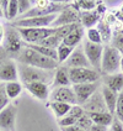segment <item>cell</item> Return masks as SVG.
I'll use <instances>...</instances> for the list:
<instances>
[{"instance_id":"cell-1","label":"cell","mask_w":123,"mask_h":131,"mask_svg":"<svg viewBox=\"0 0 123 131\" xmlns=\"http://www.w3.org/2000/svg\"><path fill=\"white\" fill-rule=\"evenodd\" d=\"M21 64H27L31 67H35L38 69H43V71H49V69H56L58 67V62L53 61V59L44 57L42 54H39L35 50L26 47L22 51L21 56L19 57Z\"/></svg>"},{"instance_id":"cell-2","label":"cell","mask_w":123,"mask_h":131,"mask_svg":"<svg viewBox=\"0 0 123 131\" xmlns=\"http://www.w3.org/2000/svg\"><path fill=\"white\" fill-rule=\"evenodd\" d=\"M121 58H122V53L117 47H113V46L103 47L101 58V72L107 75L118 73Z\"/></svg>"},{"instance_id":"cell-3","label":"cell","mask_w":123,"mask_h":131,"mask_svg":"<svg viewBox=\"0 0 123 131\" xmlns=\"http://www.w3.org/2000/svg\"><path fill=\"white\" fill-rule=\"evenodd\" d=\"M35 6L30 10L27 14L21 16V19H27V17H35V16H47V15H53L60 13L64 7L62 3H56V1H48V0H42V1H36L33 3Z\"/></svg>"},{"instance_id":"cell-4","label":"cell","mask_w":123,"mask_h":131,"mask_svg":"<svg viewBox=\"0 0 123 131\" xmlns=\"http://www.w3.org/2000/svg\"><path fill=\"white\" fill-rule=\"evenodd\" d=\"M17 32L20 34L21 40L27 45H37L42 40L56 34V29L53 27H44V29H19Z\"/></svg>"},{"instance_id":"cell-5","label":"cell","mask_w":123,"mask_h":131,"mask_svg":"<svg viewBox=\"0 0 123 131\" xmlns=\"http://www.w3.org/2000/svg\"><path fill=\"white\" fill-rule=\"evenodd\" d=\"M56 17H57V14L20 19V20L14 22V26L17 27V29H44V27H51L53 21L56 20Z\"/></svg>"},{"instance_id":"cell-6","label":"cell","mask_w":123,"mask_h":131,"mask_svg":"<svg viewBox=\"0 0 123 131\" xmlns=\"http://www.w3.org/2000/svg\"><path fill=\"white\" fill-rule=\"evenodd\" d=\"M21 80L25 84L29 83H33V82H42V83H48L51 82V75H48L47 71L43 69H38L35 67H31L27 64H21L20 66V75Z\"/></svg>"},{"instance_id":"cell-7","label":"cell","mask_w":123,"mask_h":131,"mask_svg":"<svg viewBox=\"0 0 123 131\" xmlns=\"http://www.w3.org/2000/svg\"><path fill=\"white\" fill-rule=\"evenodd\" d=\"M68 72L72 84L96 83L100 78L99 72L91 68H69Z\"/></svg>"},{"instance_id":"cell-8","label":"cell","mask_w":123,"mask_h":131,"mask_svg":"<svg viewBox=\"0 0 123 131\" xmlns=\"http://www.w3.org/2000/svg\"><path fill=\"white\" fill-rule=\"evenodd\" d=\"M84 53L86 56L87 61L90 66H92L95 71H101V58H102V52H103V46L102 45H95L86 41L83 46Z\"/></svg>"},{"instance_id":"cell-9","label":"cell","mask_w":123,"mask_h":131,"mask_svg":"<svg viewBox=\"0 0 123 131\" xmlns=\"http://www.w3.org/2000/svg\"><path fill=\"white\" fill-rule=\"evenodd\" d=\"M17 108L9 104L0 111V130L3 131H15Z\"/></svg>"},{"instance_id":"cell-10","label":"cell","mask_w":123,"mask_h":131,"mask_svg":"<svg viewBox=\"0 0 123 131\" xmlns=\"http://www.w3.org/2000/svg\"><path fill=\"white\" fill-rule=\"evenodd\" d=\"M80 20V14L73 7L66 6L64 7L60 13L57 14L56 20L53 21L51 27L53 29H57L60 26H65V25H70V24H76Z\"/></svg>"},{"instance_id":"cell-11","label":"cell","mask_w":123,"mask_h":131,"mask_svg":"<svg viewBox=\"0 0 123 131\" xmlns=\"http://www.w3.org/2000/svg\"><path fill=\"white\" fill-rule=\"evenodd\" d=\"M73 90L76 96L78 104H85V103L96 93L97 84L96 83H85V84H73Z\"/></svg>"},{"instance_id":"cell-12","label":"cell","mask_w":123,"mask_h":131,"mask_svg":"<svg viewBox=\"0 0 123 131\" xmlns=\"http://www.w3.org/2000/svg\"><path fill=\"white\" fill-rule=\"evenodd\" d=\"M52 102L65 103L69 105H76V96L74 94V90L70 87H58L54 88V90L51 94Z\"/></svg>"},{"instance_id":"cell-13","label":"cell","mask_w":123,"mask_h":131,"mask_svg":"<svg viewBox=\"0 0 123 131\" xmlns=\"http://www.w3.org/2000/svg\"><path fill=\"white\" fill-rule=\"evenodd\" d=\"M19 78V68L14 61H6L0 64V82H16Z\"/></svg>"},{"instance_id":"cell-14","label":"cell","mask_w":123,"mask_h":131,"mask_svg":"<svg viewBox=\"0 0 123 131\" xmlns=\"http://www.w3.org/2000/svg\"><path fill=\"white\" fill-rule=\"evenodd\" d=\"M65 63L69 68H90V63L84 53L83 47H75Z\"/></svg>"},{"instance_id":"cell-15","label":"cell","mask_w":123,"mask_h":131,"mask_svg":"<svg viewBox=\"0 0 123 131\" xmlns=\"http://www.w3.org/2000/svg\"><path fill=\"white\" fill-rule=\"evenodd\" d=\"M84 109L86 110L89 114H92V113H105V111H107L106 105H105V103H103L102 94L95 93V94L84 104Z\"/></svg>"},{"instance_id":"cell-16","label":"cell","mask_w":123,"mask_h":131,"mask_svg":"<svg viewBox=\"0 0 123 131\" xmlns=\"http://www.w3.org/2000/svg\"><path fill=\"white\" fill-rule=\"evenodd\" d=\"M26 89H27L36 99H38V100H46V99L49 96L48 84L42 83V82L29 83V84H26Z\"/></svg>"},{"instance_id":"cell-17","label":"cell","mask_w":123,"mask_h":131,"mask_svg":"<svg viewBox=\"0 0 123 131\" xmlns=\"http://www.w3.org/2000/svg\"><path fill=\"white\" fill-rule=\"evenodd\" d=\"M5 38V42H4V47L5 50L10 52H17L21 50V36L19 32H15V31H10L7 35L4 36Z\"/></svg>"},{"instance_id":"cell-18","label":"cell","mask_w":123,"mask_h":131,"mask_svg":"<svg viewBox=\"0 0 123 131\" xmlns=\"http://www.w3.org/2000/svg\"><path fill=\"white\" fill-rule=\"evenodd\" d=\"M102 98H103V103L106 105V109L110 114H115V110H116V104H117V98H118V94L112 92L111 89L103 85L102 87Z\"/></svg>"},{"instance_id":"cell-19","label":"cell","mask_w":123,"mask_h":131,"mask_svg":"<svg viewBox=\"0 0 123 131\" xmlns=\"http://www.w3.org/2000/svg\"><path fill=\"white\" fill-rule=\"evenodd\" d=\"M105 85L108 89H111L112 92L119 94L123 90V74L122 73H115V74L107 75L105 79Z\"/></svg>"},{"instance_id":"cell-20","label":"cell","mask_w":123,"mask_h":131,"mask_svg":"<svg viewBox=\"0 0 123 131\" xmlns=\"http://www.w3.org/2000/svg\"><path fill=\"white\" fill-rule=\"evenodd\" d=\"M83 37H84V27L80 25L79 27H76V29L74 30V31H72L65 38L62 40V45L75 48L76 45H79L80 41L83 40Z\"/></svg>"},{"instance_id":"cell-21","label":"cell","mask_w":123,"mask_h":131,"mask_svg":"<svg viewBox=\"0 0 123 131\" xmlns=\"http://www.w3.org/2000/svg\"><path fill=\"white\" fill-rule=\"evenodd\" d=\"M80 20H81V26H85L87 29H91L100 20V13H99V10L85 11V13L80 14Z\"/></svg>"},{"instance_id":"cell-22","label":"cell","mask_w":123,"mask_h":131,"mask_svg":"<svg viewBox=\"0 0 123 131\" xmlns=\"http://www.w3.org/2000/svg\"><path fill=\"white\" fill-rule=\"evenodd\" d=\"M89 116L91 119L92 124L102 125V126H106V127L111 126L112 121H113V115L110 114L108 111H105V113H92V114H89Z\"/></svg>"},{"instance_id":"cell-23","label":"cell","mask_w":123,"mask_h":131,"mask_svg":"<svg viewBox=\"0 0 123 131\" xmlns=\"http://www.w3.org/2000/svg\"><path fill=\"white\" fill-rule=\"evenodd\" d=\"M69 84H70V79H69L68 68H58L56 74L53 75V85L56 88H58L68 87Z\"/></svg>"},{"instance_id":"cell-24","label":"cell","mask_w":123,"mask_h":131,"mask_svg":"<svg viewBox=\"0 0 123 131\" xmlns=\"http://www.w3.org/2000/svg\"><path fill=\"white\" fill-rule=\"evenodd\" d=\"M48 106L51 108L53 114L58 117V120H59V119L64 117L69 113V110H70V108H72L73 105L65 104V103H59V102H51L48 104Z\"/></svg>"},{"instance_id":"cell-25","label":"cell","mask_w":123,"mask_h":131,"mask_svg":"<svg viewBox=\"0 0 123 131\" xmlns=\"http://www.w3.org/2000/svg\"><path fill=\"white\" fill-rule=\"evenodd\" d=\"M4 87H5V93H6L9 100L16 99L19 95L21 94L22 85H21V83H19L17 80H16V82H9V83H5Z\"/></svg>"},{"instance_id":"cell-26","label":"cell","mask_w":123,"mask_h":131,"mask_svg":"<svg viewBox=\"0 0 123 131\" xmlns=\"http://www.w3.org/2000/svg\"><path fill=\"white\" fill-rule=\"evenodd\" d=\"M80 24L79 22H76V24H70V25H65V26H60V27H57L56 29V34H54V36L60 38V40H63L65 37L68 36L72 31L76 29V27H79Z\"/></svg>"},{"instance_id":"cell-27","label":"cell","mask_w":123,"mask_h":131,"mask_svg":"<svg viewBox=\"0 0 123 131\" xmlns=\"http://www.w3.org/2000/svg\"><path fill=\"white\" fill-rule=\"evenodd\" d=\"M74 48L73 47H68L64 45H60L57 48V56H58V63H64L68 61V58L70 57V54L73 53Z\"/></svg>"},{"instance_id":"cell-28","label":"cell","mask_w":123,"mask_h":131,"mask_svg":"<svg viewBox=\"0 0 123 131\" xmlns=\"http://www.w3.org/2000/svg\"><path fill=\"white\" fill-rule=\"evenodd\" d=\"M86 37L87 41L95 45H102V36L100 34V31L96 29V27H91V29H87L86 31Z\"/></svg>"},{"instance_id":"cell-29","label":"cell","mask_w":123,"mask_h":131,"mask_svg":"<svg viewBox=\"0 0 123 131\" xmlns=\"http://www.w3.org/2000/svg\"><path fill=\"white\" fill-rule=\"evenodd\" d=\"M38 46H43V47H48V48H53V50H57L59 46L62 45V40L56 37L54 35L53 36H49L47 38L42 40L39 43H37Z\"/></svg>"},{"instance_id":"cell-30","label":"cell","mask_w":123,"mask_h":131,"mask_svg":"<svg viewBox=\"0 0 123 131\" xmlns=\"http://www.w3.org/2000/svg\"><path fill=\"white\" fill-rule=\"evenodd\" d=\"M74 4L78 5V6L73 7V9H75V10L83 9L84 13H85V11L95 10V9H96V5H97V3H96V1H92V0H79V1H75Z\"/></svg>"},{"instance_id":"cell-31","label":"cell","mask_w":123,"mask_h":131,"mask_svg":"<svg viewBox=\"0 0 123 131\" xmlns=\"http://www.w3.org/2000/svg\"><path fill=\"white\" fill-rule=\"evenodd\" d=\"M19 15V6H17V0H10L9 1V7H7L6 17L7 20H14Z\"/></svg>"},{"instance_id":"cell-32","label":"cell","mask_w":123,"mask_h":131,"mask_svg":"<svg viewBox=\"0 0 123 131\" xmlns=\"http://www.w3.org/2000/svg\"><path fill=\"white\" fill-rule=\"evenodd\" d=\"M91 125H92V121H91V119L89 116V114H84V115L78 120V123H76L75 126L80 127L81 130H84V131H89L90 127H91Z\"/></svg>"},{"instance_id":"cell-33","label":"cell","mask_w":123,"mask_h":131,"mask_svg":"<svg viewBox=\"0 0 123 131\" xmlns=\"http://www.w3.org/2000/svg\"><path fill=\"white\" fill-rule=\"evenodd\" d=\"M115 114H116V116H117L116 119H118L119 121H122V123H123V90L119 93V94H118Z\"/></svg>"},{"instance_id":"cell-34","label":"cell","mask_w":123,"mask_h":131,"mask_svg":"<svg viewBox=\"0 0 123 131\" xmlns=\"http://www.w3.org/2000/svg\"><path fill=\"white\" fill-rule=\"evenodd\" d=\"M32 1H29V0H20L17 1V6H19V14L23 16L25 14H27L30 10L32 9Z\"/></svg>"},{"instance_id":"cell-35","label":"cell","mask_w":123,"mask_h":131,"mask_svg":"<svg viewBox=\"0 0 123 131\" xmlns=\"http://www.w3.org/2000/svg\"><path fill=\"white\" fill-rule=\"evenodd\" d=\"M6 105H9V98L5 93V87L3 83H0V111L4 109Z\"/></svg>"},{"instance_id":"cell-36","label":"cell","mask_w":123,"mask_h":131,"mask_svg":"<svg viewBox=\"0 0 123 131\" xmlns=\"http://www.w3.org/2000/svg\"><path fill=\"white\" fill-rule=\"evenodd\" d=\"M110 131H123V123L119 121L118 119H113Z\"/></svg>"},{"instance_id":"cell-37","label":"cell","mask_w":123,"mask_h":131,"mask_svg":"<svg viewBox=\"0 0 123 131\" xmlns=\"http://www.w3.org/2000/svg\"><path fill=\"white\" fill-rule=\"evenodd\" d=\"M0 7H1L3 15H4V16H6L7 7H9V0H0Z\"/></svg>"},{"instance_id":"cell-38","label":"cell","mask_w":123,"mask_h":131,"mask_svg":"<svg viewBox=\"0 0 123 131\" xmlns=\"http://www.w3.org/2000/svg\"><path fill=\"white\" fill-rule=\"evenodd\" d=\"M89 131H110L107 130V127L106 126H102V125H96V124H92L91 125V127H90V130Z\"/></svg>"},{"instance_id":"cell-39","label":"cell","mask_w":123,"mask_h":131,"mask_svg":"<svg viewBox=\"0 0 123 131\" xmlns=\"http://www.w3.org/2000/svg\"><path fill=\"white\" fill-rule=\"evenodd\" d=\"M62 129V131H84L81 130L80 127H78V126H68V127H60Z\"/></svg>"},{"instance_id":"cell-40","label":"cell","mask_w":123,"mask_h":131,"mask_svg":"<svg viewBox=\"0 0 123 131\" xmlns=\"http://www.w3.org/2000/svg\"><path fill=\"white\" fill-rule=\"evenodd\" d=\"M4 36H5V32H4V29L0 26V43L3 42V40H4Z\"/></svg>"},{"instance_id":"cell-41","label":"cell","mask_w":123,"mask_h":131,"mask_svg":"<svg viewBox=\"0 0 123 131\" xmlns=\"http://www.w3.org/2000/svg\"><path fill=\"white\" fill-rule=\"evenodd\" d=\"M119 69H121V73L123 74V56H122V58H121V63H119Z\"/></svg>"},{"instance_id":"cell-42","label":"cell","mask_w":123,"mask_h":131,"mask_svg":"<svg viewBox=\"0 0 123 131\" xmlns=\"http://www.w3.org/2000/svg\"><path fill=\"white\" fill-rule=\"evenodd\" d=\"M118 50H119V52H121V53H123V41L119 43V48H118Z\"/></svg>"},{"instance_id":"cell-43","label":"cell","mask_w":123,"mask_h":131,"mask_svg":"<svg viewBox=\"0 0 123 131\" xmlns=\"http://www.w3.org/2000/svg\"><path fill=\"white\" fill-rule=\"evenodd\" d=\"M4 15H3V11H1V7H0V17H3Z\"/></svg>"},{"instance_id":"cell-44","label":"cell","mask_w":123,"mask_h":131,"mask_svg":"<svg viewBox=\"0 0 123 131\" xmlns=\"http://www.w3.org/2000/svg\"><path fill=\"white\" fill-rule=\"evenodd\" d=\"M0 131H3V130H0Z\"/></svg>"}]
</instances>
